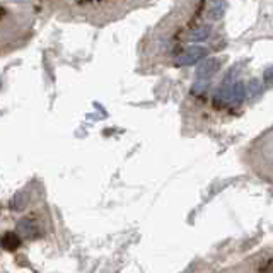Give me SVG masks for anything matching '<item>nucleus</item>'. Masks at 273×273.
<instances>
[{
	"instance_id": "nucleus-9",
	"label": "nucleus",
	"mask_w": 273,
	"mask_h": 273,
	"mask_svg": "<svg viewBox=\"0 0 273 273\" xmlns=\"http://www.w3.org/2000/svg\"><path fill=\"white\" fill-rule=\"evenodd\" d=\"M259 93H261V85H259V82L251 80L248 84V87H246V94H248L249 98H254V96H258Z\"/></svg>"
},
{
	"instance_id": "nucleus-2",
	"label": "nucleus",
	"mask_w": 273,
	"mask_h": 273,
	"mask_svg": "<svg viewBox=\"0 0 273 273\" xmlns=\"http://www.w3.org/2000/svg\"><path fill=\"white\" fill-rule=\"evenodd\" d=\"M244 96H246V87H244V82H236V84L231 85V90H229V103L227 105H241L244 101Z\"/></svg>"
},
{
	"instance_id": "nucleus-3",
	"label": "nucleus",
	"mask_w": 273,
	"mask_h": 273,
	"mask_svg": "<svg viewBox=\"0 0 273 273\" xmlns=\"http://www.w3.org/2000/svg\"><path fill=\"white\" fill-rule=\"evenodd\" d=\"M210 34H212V26L210 24H200L198 28H195L188 33V41H193V43L205 41L210 38Z\"/></svg>"
},
{
	"instance_id": "nucleus-10",
	"label": "nucleus",
	"mask_w": 273,
	"mask_h": 273,
	"mask_svg": "<svg viewBox=\"0 0 273 273\" xmlns=\"http://www.w3.org/2000/svg\"><path fill=\"white\" fill-rule=\"evenodd\" d=\"M263 80L266 85H273V67H268L265 73H263Z\"/></svg>"
},
{
	"instance_id": "nucleus-6",
	"label": "nucleus",
	"mask_w": 273,
	"mask_h": 273,
	"mask_svg": "<svg viewBox=\"0 0 273 273\" xmlns=\"http://www.w3.org/2000/svg\"><path fill=\"white\" fill-rule=\"evenodd\" d=\"M2 244L7 251H14L19 248L21 239L16 232H7V234H4V237H2Z\"/></svg>"
},
{
	"instance_id": "nucleus-1",
	"label": "nucleus",
	"mask_w": 273,
	"mask_h": 273,
	"mask_svg": "<svg viewBox=\"0 0 273 273\" xmlns=\"http://www.w3.org/2000/svg\"><path fill=\"white\" fill-rule=\"evenodd\" d=\"M207 51L205 48H202V46H192L190 50H186L185 53H181L177 58L174 60V65L176 67H188V65H195L198 63L202 58H205L207 56Z\"/></svg>"
},
{
	"instance_id": "nucleus-4",
	"label": "nucleus",
	"mask_w": 273,
	"mask_h": 273,
	"mask_svg": "<svg viewBox=\"0 0 273 273\" xmlns=\"http://www.w3.org/2000/svg\"><path fill=\"white\" fill-rule=\"evenodd\" d=\"M219 70V60L215 58H210V60H205V62L202 63V67H198L197 70V77L200 80H205L207 77L214 75L215 72Z\"/></svg>"
},
{
	"instance_id": "nucleus-8",
	"label": "nucleus",
	"mask_w": 273,
	"mask_h": 273,
	"mask_svg": "<svg viewBox=\"0 0 273 273\" xmlns=\"http://www.w3.org/2000/svg\"><path fill=\"white\" fill-rule=\"evenodd\" d=\"M207 89H209V80H197V84L192 87V94L193 96H202L207 93Z\"/></svg>"
},
{
	"instance_id": "nucleus-7",
	"label": "nucleus",
	"mask_w": 273,
	"mask_h": 273,
	"mask_svg": "<svg viewBox=\"0 0 273 273\" xmlns=\"http://www.w3.org/2000/svg\"><path fill=\"white\" fill-rule=\"evenodd\" d=\"M225 9H227V4L225 2H212L209 16L212 17V19H219V17H222Z\"/></svg>"
},
{
	"instance_id": "nucleus-5",
	"label": "nucleus",
	"mask_w": 273,
	"mask_h": 273,
	"mask_svg": "<svg viewBox=\"0 0 273 273\" xmlns=\"http://www.w3.org/2000/svg\"><path fill=\"white\" fill-rule=\"evenodd\" d=\"M17 231L23 232L26 237H33V236H36L38 227H36V224H34V220H31V219H23V220L19 222V225H17Z\"/></svg>"
}]
</instances>
